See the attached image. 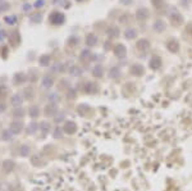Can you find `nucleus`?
<instances>
[{"mask_svg":"<svg viewBox=\"0 0 192 191\" xmlns=\"http://www.w3.org/2000/svg\"><path fill=\"white\" fill-rule=\"evenodd\" d=\"M64 14L63 13H60V12H53V13H50L49 15V21L51 24H55V26H59V24H62L64 22Z\"/></svg>","mask_w":192,"mask_h":191,"instance_id":"nucleus-1","label":"nucleus"},{"mask_svg":"<svg viewBox=\"0 0 192 191\" xmlns=\"http://www.w3.org/2000/svg\"><path fill=\"white\" fill-rule=\"evenodd\" d=\"M169 17H170V23H172L173 26H179V24L183 23V17H182V14L178 13V12H173Z\"/></svg>","mask_w":192,"mask_h":191,"instance_id":"nucleus-2","label":"nucleus"},{"mask_svg":"<svg viewBox=\"0 0 192 191\" xmlns=\"http://www.w3.org/2000/svg\"><path fill=\"white\" fill-rule=\"evenodd\" d=\"M136 15H137V19L145 21L147 17H149V11H147L146 8H140V9L137 11V13H136Z\"/></svg>","mask_w":192,"mask_h":191,"instance_id":"nucleus-3","label":"nucleus"},{"mask_svg":"<svg viewBox=\"0 0 192 191\" xmlns=\"http://www.w3.org/2000/svg\"><path fill=\"white\" fill-rule=\"evenodd\" d=\"M54 4H56L58 6L69 8V2H68V0H54Z\"/></svg>","mask_w":192,"mask_h":191,"instance_id":"nucleus-4","label":"nucleus"},{"mask_svg":"<svg viewBox=\"0 0 192 191\" xmlns=\"http://www.w3.org/2000/svg\"><path fill=\"white\" fill-rule=\"evenodd\" d=\"M154 27H155V30H156V31H163V30H164V27H165V24H164V22L160 19V21H156V22H155Z\"/></svg>","mask_w":192,"mask_h":191,"instance_id":"nucleus-5","label":"nucleus"},{"mask_svg":"<svg viewBox=\"0 0 192 191\" xmlns=\"http://www.w3.org/2000/svg\"><path fill=\"white\" fill-rule=\"evenodd\" d=\"M96 41H98V37H95L94 35H89V37L86 39V42H87L89 45H95Z\"/></svg>","mask_w":192,"mask_h":191,"instance_id":"nucleus-6","label":"nucleus"},{"mask_svg":"<svg viewBox=\"0 0 192 191\" xmlns=\"http://www.w3.org/2000/svg\"><path fill=\"white\" fill-rule=\"evenodd\" d=\"M126 36H127V39H133V37H136V31L132 30V28L127 30V31H126Z\"/></svg>","mask_w":192,"mask_h":191,"instance_id":"nucleus-7","label":"nucleus"},{"mask_svg":"<svg viewBox=\"0 0 192 191\" xmlns=\"http://www.w3.org/2000/svg\"><path fill=\"white\" fill-rule=\"evenodd\" d=\"M5 22H6V23H15V22H17V18H15L14 15L6 17V18H5Z\"/></svg>","mask_w":192,"mask_h":191,"instance_id":"nucleus-8","label":"nucleus"},{"mask_svg":"<svg viewBox=\"0 0 192 191\" xmlns=\"http://www.w3.org/2000/svg\"><path fill=\"white\" fill-rule=\"evenodd\" d=\"M42 4H44V0H37V2L35 3V6H36V8H40Z\"/></svg>","mask_w":192,"mask_h":191,"instance_id":"nucleus-9","label":"nucleus"},{"mask_svg":"<svg viewBox=\"0 0 192 191\" xmlns=\"http://www.w3.org/2000/svg\"><path fill=\"white\" fill-rule=\"evenodd\" d=\"M3 36H5V32L4 31H0V40L3 39Z\"/></svg>","mask_w":192,"mask_h":191,"instance_id":"nucleus-10","label":"nucleus"},{"mask_svg":"<svg viewBox=\"0 0 192 191\" xmlns=\"http://www.w3.org/2000/svg\"><path fill=\"white\" fill-rule=\"evenodd\" d=\"M77 2H83V0H77Z\"/></svg>","mask_w":192,"mask_h":191,"instance_id":"nucleus-11","label":"nucleus"}]
</instances>
